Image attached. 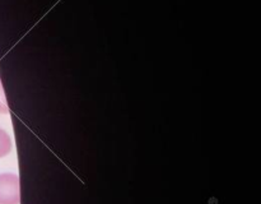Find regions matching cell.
Here are the masks:
<instances>
[{
	"label": "cell",
	"mask_w": 261,
	"mask_h": 204,
	"mask_svg": "<svg viewBox=\"0 0 261 204\" xmlns=\"http://www.w3.org/2000/svg\"><path fill=\"white\" fill-rule=\"evenodd\" d=\"M19 177L15 173H0V204H19Z\"/></svg>",
	"instance_id": "1"
},
{
	"label": "cell",
	"mask_w": 261,
	"mask_h": 204,
	"mask_svg": "<svg viewBox=\"0 0 261 204\" xmlns=\"http://www.w3.org/2000/svg\"><path fill=\"white\" fill-rule=\"evenodd\" d=\"M12 150V139L5 130L0 129V158L9 155Z\"/></svg>",
	"instance_id": "2"
},
{
	"label": "cell",
	"mask_w": 261,
	"mask_h": 204,
	"mask_svg": "<svg viewBox=\"0 0 261 204\" xmlns=\"http://www.w3.org/2000/svg\"><path fill=\"white\" fill-rule=\"evenodd\" d=\"M0 114H8V105L7 102L0 99Z\"/></svg>",
	"instance_id": "3"
}]
</instances>
